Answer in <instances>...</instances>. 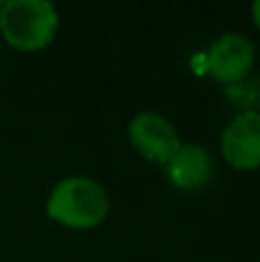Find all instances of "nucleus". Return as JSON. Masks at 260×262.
I'll use <instances>...</instances> for the list:
<instances>
[{"label": "nucleus", "instance_id": "nucleus-1", "mask_svg": "<svg viewBox=\"0 0 260 262\" xmlns=\"http://www.w3.org/2000/svg\"><path fill=\"white\" fill-rule=\"evenodd\" d=\"M111 212L106 189L85 175H72L60 180L46 200V214L51 221L72 230H92L101 226Z\"/></svg>", "mask_w": 260, "mask_h": 262}, {"label": "nucleus", "instance_id": "nucleus-2", "mask_svg": "<svg viewBox=\"0 0 260 262\" xmlns=\"http://www.w3.org/2000/svg\"><path fill=\"white\" fill-rule=\"evenodd\" d=\"M58 26V9L49 0H7L0 7L3 39L23 53L46 49L55 39Z\"/></svg>", "mask_w": 260, "mask_h": 262}, {"label": "nucleus", "instance_id": "nucleus-4", "mask_svg": "<svg viewBox=\"0 0 260 262\" xmlns=\"http://www.w3.org/2000/svg\"><path fill=\"white\" fill-rule=\"evenodd\" d=\"M207 72L219 83L235 85L251 74L256 64V46L251 39L237 32H224L212 41L205 55Z\"/></svg>", "mask_w": 260, "mask_h": 262}, {"label": "nucleus", "instance_id": "nucleus-3", "mask_svg": "<svg viewBox=\"0 0 260 262\" xmlns=\"http://www.w3.org/2000/svg\"><path fill=\"white\" fill-rule=\"evenodd\" d=\"M127 134L132 147L143 159L152 163H161V166H166L182 145L173 122H168L164 115L155 113V111H141L138 115H134Z\"/></svg>", "mask_w": 260, "mask_h": 262}, {"label": "nucleus", "instance_id": "nucleus-7", "mask_svg": "<svg viewBox=\"0 0 260 262\" xmlns=\"http://www.w3.org/2000/svg\"><path fill=\"white\" fill-rule=\"evenodd\" d=\"M251 16H253V23H256V28L260 30V0L251 5Z\"/></svg>", "mask_w": 260, "mask_h": 262}, {"label": "nucleus", "instance_id": "nucleus-6", "mask_svg": "<svg viewBox=\"0 0 260 262\" xmlns=\"http://www.w3.org/2000/svg\"><path fill=\"white\" fill-rule=\"evenodd\" d=\"M166 175L170 184L180 191H198L210 184L214 175V163L205 147L196 143L180 145V149L166 163Z\"/></svg>", "mask_w": 260, "mask_h": 262}, {"label": "nucleus", "instance_id": "nucleus-5", "mask_svg": "<svg viewBox=\"0 0 260 262\" xmlns=\"http://www.w3.org/2000/svg\"><path fill=\"white\" fill-rule=\"evenodd\" d=\"M221 154L235 170L260 168V111L237 113L221 131Z\"/></svg>", "mask_w": 260, "mask_h": 262}]
</instances>
